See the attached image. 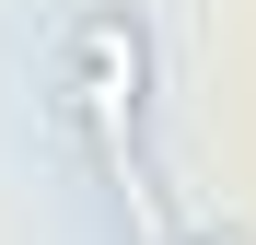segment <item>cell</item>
<instances>
[{
  "label": "cell",
  "mask_w": 256,
  "mask_h": 245,
  "mask_svg": "<svg viewBox=\"0 0 256 245\" xmlns=\"http://www.w3.org/2000/svg\"><path fill=\"white\" fill-rule=\"evenodd\" d=\"M70 105L94 117V129L128 152V129H140V105H152V47H140V12H82L70 24Z\"/></svg>",
  "instance_id": "obj_1"
},
{
  "label": "cell",
  "mask_w": 256,
  "mask_h": 245,
  "mask_svg": "<svg viewBox=\"0 0 256 245\" xmlns=\"http://www.w3.org/2000/svg\"><path fill=\"white\" fill-rule=\"evenodd\" d=\"M186 245H244V233H186Z\"/></svg>",
  "instance_id": "obj_2"
}]
</instances>
